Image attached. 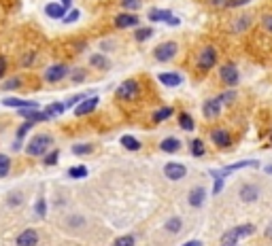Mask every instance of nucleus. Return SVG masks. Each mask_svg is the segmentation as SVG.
Masks as SVG:
<instances>
[{"label": "nucleus", "mask_w": 272, "mask_h": 246, "mask_svg": "<svg viewBox=\"0 0 272 246\" xmlns=\"http://www.w3.org/2000/svg\"><path fill=\"white\" fill-rule=\"evenodd\" d=\"M255 231V227L253 225H238V227H232V229H228L223 233V238H221V246H236V242H238L240 238H247V236H251V233Z\"/></svg>", "instance_id": "1"}, {"label": "nucleus", "mask_w": 272, "mask_h": 246, "mask_svg": "<svg viewBox=\"0 0 272 246\" xmlns=\"http://www.w3.org/2000/svg\"><path fill=\"white\" fill-rule=\"evenodd\" d=\"M153 55L158 62H170L172 57L177 55V43H172V40H166V43L158 45L153 49Z\"/></svg>", "instance_id": "2"}, {"label": "nucleus", "mask_w": 272, "mask_h": 246, "mask_svg": "<svg viewBox=\"0 0 272 246\" xmlns=\"http://www.w3.org/2000/svg\"><path fill=\"white\" fill-rule=\"evenodd\" d=\"M138 93H141V85L134 79H128L119 85L117 98H121V100H134V98H138Z\"/></svg>", "instance_id": "3"}, {"label": "nucleus", "mask_w": 272, "mask_h": 246, "mask_svg": "<svg viewBox=\"0 0 272 246\" xmlns=\"http://www.w3.org/2000/svg\"><path fill=\"white\" fill-rule=\"evenodd\" d=\"M51 146V136H34L30 140V144L26 146V153L28 155H43Z\"/></svg>", "instance_id": "4"}, {"label": "nucleus", "mask_w": 272, "mask_h": 246, "mask_svg": "<svg viewBox=\"0 0 272 246\" xmlns=\"http://www.w3.org/2000/svg\"><path fill=\"white\" fill-rule=\"evenodd\" d=\"M215 62H217V51L213 49V47H206L198 57V68L204 72V70H211L213 66H215Z\"/></svg>", "instance_id": "5"}, {"label": "nucleus", "mask_w": 272, "mask_h": 246, "mask_svg": "<svg viewBox=\"0 0 272 246\" xmlns=\"http://www.w3.org/2000/svg\"><path fill=\"white\" fill-rule=\"evenodd\" d=\"M149 19L151 21H164V23H168V26H179V23H181L179 17L170 15V11H162V9H151L149 11Z\"/></svg>", "instance_id": "6"}, {"label": "nucleus", "mask_w": 272, "mask_h": 246, "mask_svg": "<svg viewBox=\"0 0 272 246\" xmlns=\"http://www.w3.org/2000/svg\"><path fill=\"white\" fill-rule=\"evenodd\" d=\"M219 77H221V81L225 85L234 87L236 83H238V70H236L232 64H225V66H221V70H219Z\"/></svg>", "instance_id": "7"}, {"label": "nucleus", "mask_w": 272, "mask_h": 246, "mask_svg": "<svg viewBox=\"0 0 272 246\" xmlns=\"http://www.w3.org/2000/svg\"><path fill=\"white\" fill-rule=\"evenodd\" d=\"M68 74V68L64 64H55V66L47 68V72H45V81H49V83H57V81H62Z\"/></svg>", "instance_id": "8"}, {"label": "nucleus", "mask_w": 272, "mask_h": 246, "mask_svg": "<svg viewBox=\"0 0 272 246\" xmlns=\"http://www.w3.org/2000/svg\"><path fill=\"white\" fill-rule=\"evenodd\" d=\"M19 115H21V117H26V121H32V123L51 119V117H49L47 113H45V110H36V108H21V110H19Z\"/></svg>", "instance_id": "9"}, {"label": "nucleus", "mask_w": 272, "mask_h": 246, "mask_svg": "<svg viewBox=\"0 0 272 246\" xmlns=\"http://www.w3.org/2000/svg\"><path fill=\"white\" fill-rule=\"evenodd\" d=\"M164 174L170 180H179V178L185 176V166H183V163H166V166H164Z\"/></svg>", "instance_id": "10"}, {"label": "nucleus", "mask_w": 272, "mask_h": 246, "mask_svg": "<svg viewBox=\"0 0 272 246\" xmlns=\"http://www.w3.org/2000/svg\"><path fill=\"white\" fill-rule=\"evenodd\" d=\"M96 106H98V98H96V96H91V98H88V100L79 102V106L74 108V115H77V117L90 115V113H91V110H94Z\"/></svg>", "instance_id": "11"}, {"label": "nucleus", "mask_w": 272, "mask_h": 246, "mask_svg": "<svg viewBox=\"0 0 272 246\" xmlns=\"http://www.w3.org/2000/svg\"><path fill=\"white\" fill-rule=\"evenodd\" d=\"M38 242V233L34 229H26L17 236V246H36Z\"/></svg>", "instance_id": "12"}, {"label": "nucleus", "mask_w": 272, "mask_h": 246, "mask_svg": "<svg viewBox=\"0 0 272 246\" xmlns=\"http://www.w3.org/2000/svg\"><path fill=\"white\" fill-rule=\"evenodd\" d=\"M4 106H15V108H38V104L36 102H32V100H19V98H4L2 100Z\"/></svg>", "instance_id": "13"}, {"label": "nucleus", "mask_w": 272, "mask_h": 246, "mask_svg": "<svg viewBox=\"0 0 272 246\" xmlns=\"http://www.w3.org/2000/svg\"><path fill=\"white\" fill-rule=\"evenodd\" d=\"M115 26L117 28H134V26H138V17L130 15V13H121L115 17Z\"/></svg>", "instance_id": "14"}, {"label": "nucleus", "mask_w": 272, "mask_h": 246, "mask_svg": "<svg viewBox=\"0 0 272 246\" xmlns=\"http://www.w3.org/2000/svg\"><path fill=\"white\" fill-rule=\"evenodd\" d=\"M158 79H160V83L166 85V87H177V85L183 83V77L177 74V72H162Z\"/></svg>", "instance_id": "15"}, {"label": "nucleus", "mask_w": 272, "mask_h": 246, "mask_svg": "<svg viewBox=\"0 0 272 246\" xmlns=\"http://www.w3.org/2000/svg\"><path fill=\"white\" fill-rule=\"evenodd\" d=\"M45 13L49 17H54V19H64L66 17V7L64 4H57V2H49L47 7H45Z\"/></svg>", "instance_id": "16"}, {"label": "nucleus", "mask_w": 272, "mask_h": 246, "mask_svg": "<svg viewBox=\"0 0 272 246\" xmlns=\"http://www.w3.org/2000/svg\"><path fill=\"white\" fill-rule=\"evenodd\" d=\"M211 138H213V142H215L217 146H223V149L232 144V138H230V134L225 132V130H213Z\"/></svg>", "instance_id": "17"}, {"label": "nucleus", "mask_w": 272, "mask_h": 246, "mask_svg": "<svg viewBox=\"0 0 272 246\" xmlns=\"http://www.w3.org/2000/svg\"><path fill=\"white\" fill-rule=\"evenodd\" d=\"M219 113H221V104H219L217 98H213V100L204 102V117L213 119V117H217Z\"/></svg>", "instance_id": "18"}, {"label": "nucleus", "mask_w": 272, "mask_h": 246, "mask_svg": "<svg viewBox=\"0 0 272 246\" xmlns=\"http://www.w3.org/2000/svg\"><path fill=\"white\" fill-rule=\"evenodd\" d=\"M257 187H253V185H245L242 187V191H240V200L242 202H255L257 200Z\"/></svg>", "instance_id": "19"}, {"label": "nucleus", "mask_w": 272, "mask_h": 246, "mask_svg": "<svg viewBox=\"0 0 272 246\" xmlns=\"http://www.w3.org/2000/svg\"><path fill=\"white\" fill-rule=\"evenodd\" d=\"M204 189H202V187H196V189L189 193V204H192L194 208H198V206H202V204H204Z\"/></svg>", "instance_id": "20"}, {"label": "nucleus", "mask_w": 272, "mask_h": 246, "mask_svg": "<svg viewBox=\"0 0 272 246\" xmlns=\"http://www.w3.org/2000/svg\"><path fill=\"white\" fill-rule=\"evenodd\" d=\"M249 166H251V168H257L259 163H257L255 159H251V161H238V163H232V166H228V168L219 170V172H221L223 176H225V174H228V172H234V170H240V168H249Z\"/></svg>", "instance_id": "21"}, {"label": "nucleus", "mask_w": 272, "mask_h": 246, "mask_svg": "<svg viewBox=\"0 0 272 246\" xmlns=\"http://www.w3.org/2000/svg\"><path fill=\"white\" fill-rule=\"evenodd\" d=\"M160 149H162V151H166V153H175V151L181 149V142H179L177 138H166V140H162Z\"/></svg>", "instance_id": "22"}, {"label": "nucleus", "mask_w": 272, "mask_h": 246, "mask_svg": "<svg viewBox=\"0 0 272 246\" xmlns=\"http://www.w3.org/2000/svg\"><path fill=\"white\" fill-rule=\"evenodd\" d=\"M119 142L124 144L128 151H138V149H141V142H138V140H136L134 136H128V134H126V136H121V138H119Z\"/></svg>", "instance_id": "23"}, {"label": "nucleus", "mask_w": 272, "mask_h": 246, "mask_svg": "<svg viewBox=\"0 0 272 246\" xmlns=\"http://www.w3.org/2000/svg\"><path fill=\"white\" fill-rule=\"evenodd\" d=\"M90 62H91V66H96V68H102V70L111 68V62H109V60H107V57H104V55H100V53L91 55V57H90Z\"/></svg>", "instance_id": "24"}, {"label": "nucleus", "mask_w": 272, "mask_h": 246, "mask_svg": "<svg viewBox=\"0 0 272 246\" xmlns=\"http://www.w3.org/2000/svg\"><path fill=\"white\" fill-rule=\"evenodd\" d=\"M64 108H66V104H62V102H54V104H49L45 113H47L49 117H57V115H62V113H64Z\"/></svg>", "instance_id": "25"}, {"label": "nucleus", "mask_w": 272, "mask_h": 246, "mask_svg": "<svg viewBox=\"0 0 272 246\" xmlns=\"http://www.w3.org/2000/svg\"><path fill=\"white\" fill-rule=\"evenodd\" d=\"M68 176L71 178H85L88 176V168L85 166H74V168L68 170Z\"/></svg>", "instance_id": "26"}, {"label": "nucleus", "mask_w": 272, "mask_h": 246, "mask_svg": "<svg viewBox=\"0 0 272 246\" xmlns=\"http://www.w3.org/2000/svg\"><path fill=\"white\" fill-rule=\"evenodd\" d=\"M172 115V106H166V108H160L158 113L153 115V123H162L164 119H168V117Z\"/></svg>", "instance_id": "27"}, {"label": "nucleus", "mask_w": 272, "mask_h": 246, "mask_svg": "<svg viewBox=\"0 0 272 246\" xmlns=\"http://www.w3.org/2000/svg\"><path fill=\"white\" fill-rule=\"evenodd\" d=\"M192 155L194 157H202L204 155V142H202V140H192Z\"/></svg>", "instance_id": "28"}, {"label": "nucleus", "mask_w": 272, "mask_h": 246, "mask_svg": "<svg viewBox=\"0 0 272 246\" xmlns=\"http://www.w3.org/2000/svg\"><path fill=\"white\" fill-rule=\"evenodd\" d=\"M213 178H215V189H213V193H219L223 189V174L219 172V170H211Z\"/></svg>", "instance_id": "29"}, {"label": "nucleus", "mask_w": 272, "mask_h": 246, "mask_svg": "<svg viewBox=\"0 0 272 246\" xmlns=\"http://www.w3.org/2000/svg\"><path fill=\"white\" fill-rule=\"evenodd\" d=\"M179 123H181L183 130H187V132L194 130V119H192V117H189L187 113H183L181 117H179Z\"/></svg>", "instance_id": "30"}, {"label": "nucleus", "mask_w": 272, "mask_h": 246, "mask_svg": "<svg viewBox=\"0 0 272 246\" xmlns=\"http://www.w3.org/2000/svg\"><path fill=\"white\" fill-rule=\"evenodd\" d=\"M151 36H153V30H151V28H138L136 34H134V38L141 40V43H143V40H147V38H151Z\"/></svg>", "instance_id": "31"}, {"label": "nucleus", "mask_w": 272, "mask_h": 246, "mask_svg": "<svg viewBox=\"0 0 272 246\" xmlns=\"http://www.w3.org/2000/svg\"><path fill=\"white\" fill-rule=\"evenodd\" d=\"M11 170V159L7 155H0V176H7Z\"/></svg>", "instance_id": "32"}, {"label": "nucleus", "mask_w": 272, "mask_h": 246, "mask_svg": "<svg viewBox=\"0 0 272 246\" xmlns=\"http://www.w3.org/2000/svg\"><path fill=\"white\" fill-rule=\"evenodd\" d=\"M91 149H94L91 144H74L73 146V153L74 155H88V153H91Z\"/></svg>", "instance_id": "33"}, {"label": "nucleus", "mask_w": 272, "mask_h": 246, "mask_svg": "<svg viewBox=\"0 0 272 246\" xmlns=\"http://www.w3.org/2000/svg\"><path fill=\"white\" fill-rule=\"evenodd\" d=\"M234 98H236L234 91H225V93H221V96H217V100H219V104H221V106H225V104L232 102Z\"/></svg>", "instance_id": "34"}, {"label": "nucleus", "mask_w": 272, "mask_h": 246, "mask_svg": "<svg viewBox=\"0 0 272 246\" xmlns=\"http://www.w3.org/2000/svg\"><path fill=\"white\" fill-rule=\"evenodd\" d=\"M166 229H168V231H172V233L181 231V219H170L168 223H166Z\"/></svg>", "instance_id": "35"}, {"label": "nucleus", "mask_w": 272, "mask_h": 246, "mask_svg": "<svg viewBox=\"0 0 272 246\" xmlns=\"http://www.w3.org/2000/svg\"><path fill=\"white\" fill-rule=\"evenodd\" d=\"M32 125H34V123H32V121H26V123H24V125H21V127H19V130H17V140H21V138H24V136H26V134H28V132H30V130H32Z\"/></svg>", "instance_id": "36"}, {"label": "nucleus", "mask_w": 272, "mask_h": 246, "mask_svg": "<svg viewBox=\"0 0 272 246\" xmlns=\"http://www.w3.org/2000/svg\"><path fill=\"white\" fill-rule=\"evenodd\" d=\"M115 246H134V238L132 236H121L115 240Z\"/></svg>", "instance_id": "37"}, {"label": "nucleus", "mask_w": 272, "mask_h": 246, "mask_svg": "<svg viewBox=\"0 0 272 246\" xmlns=\"http://www.w3.org/2000/svg\"><path fill=\"white\" fill-rule=\"evenodd\" d=\"M36 214L38 216L47 214V202H45V197H38V202H36Z\"/></svg>", "instance_id": "38"}, {"label": "nucleus", "mask_w": 272, "mask_h": 246, "mask_svg": "<svg viewBox=\"0 0 272 246\" xmlns=\"http://www.w3.org/2000/svg\"><path fill=\"white\" fill-rule=\"evenodd\" d=\"M121 4H124L126 9H138L141 7V0H121Z\"/></svg>", "instance_id": "39"}, {"label": "nucleus", "mask_w": 272, "mask_h": 246, "mask_svg": "<svg viewBox=\"0 0 272 246\" xmlns=\"http://www.w3.org/2000/svg\"><path fill=\"white\" fill-rule=\"evenodd\" d=\"M79 15H81L79 11H77V9H73L71 13H68V15L64 17V21H66V23H73V21H77V19H79Z\"/></svg>", "instance_id": "40"}, {"label": "nucleus", "mask_w": 272, "mask_h": 246, "mask_svg": "<svg viewBox=\"0 0 272 246\" xmlns=\"http://www.w3.org/2000/svg\"><path fill=\"white\" fill-rule=\"evenodd\" d=\"M57 157H60V153L54 151V153H49L47 157H45V163H47V166H54V163H57Z\"/></svg>", "instance_id": "41"}, {"label": "nucleus", "mask_w": 272, "mask_h": 246, "mask_svg": "<svg viewBox=\"0 0 272 246\" xmlns=\"http://www.w3.org/2000/svg\"><path fill=\"white\" fill-rule=\"evenodd\" d=\"M85 100V93H79V96H73L71 100L66 102V106H74V104H79V102H83Z\"/></svg>", "instance_id": "42"}, {"label": "nucleus", "mask_w": 272, "mask_h": 246, "mask_svg": "<svg viewBox=\"0 0 272 246\" xmlns=\"http://www.w3.org/2000/svg\"><path fill=\"white\" fill-rule=\"evenodd\" d=\"M19 202H21V195H19V193H13V195L9 197V206H17Z\"/></svg>", "instance_id": "43"}, {"label": "nucleus", "mask_w": 272, "mask_h": 246, "mask_svg": "<svg viewBox=\"0 0 272 246\" xmlns=\"http://www.w3.org/2000/svg\"><path fill=\"white\" fill-rule=\"evenodd\" d=\"M4 72H7V60H4V55H0V79L4 77Z\"/></svg>", "instance_id": "44"}, {"label": "nucleus", "mask_w": 272, "mask_h": 246, "mask_svg": "<svg viewBox=\"0 0 272 246\" xmlns=\"http://www.w3.org/2000/svg\"><path fill=\"white\" fill-rule=\"evenodd\" d=\"M13 87H19V79H11L4 83V89H13Z\"/></svg>", "instance_id": "45"}, {"label": "nucleus", "mask_w": 272, "mask_h": 246, "mask_svg": "<svg viewBox=\"0 0 272 246\" xmlns=\"http://www.w3.org/2000/svg\"><path fill=\"white\" fill-rule=\"evenodd\" d=\"M264 28H266L268 32H272V17H270V15L264 17Z\"/></svg>", "instance_id": "46"}, {"label": "nucleus", "mask_w": 272, "mask_h": 246, "mask_svg": "<svg viewBox=\"0 0 272 246\" xmlns=\"http://www.w3.org/2000/svg\"><path fill=\"white\" fill-rule=\"evenodd\" d=\"M83 70H74V74H73V81H83Z\"/></svg>", "instance_id": "47"}, {"label": "nucleus", "mask_w": 272, "mask_h": 246, "mask_svg": "<svg viewBox=\"0 0 272 246\" xmlns=\"http://www.w3.org/2000/svg\"><path fill=\"white\" fill-rule=\"evenodd\" d=\"M245 2H249V0H230L228 7H240V4H245Z\"/></svg>", "instance_id": "48"}, {"label": "nucleus", "mask_w": 272, "mask_h": 246, "mask_svg": "<svg viewBox=\"0 0 272 246\" xmlns=\"http://www.w3.org/2000/svg\"><path fill=\"white\" fill-rule=\"evenodd\" d=\"M228 2H230V0H213V4H215V7H228Z\"/></svg>", "instance_id": "49"}, {"label": "nucleus", "mask_w": 272, "mask_h": 246, "mask_svg": "<svg viewBox=\"0 0 272 246\" xmlns=\"http://www.w3.org/2000/svg\"><path fill=\"white\" fill-rule=\"evenodd\" d=\"M183 246H202L198 240H192V242H187V244H183Z\"/></svg>", "instance_id": "50"}, {"label": "nucleus", "mask_w": 272, "mask_h": 246, "mask_svg": "<svg viewBox=\"0 0 272 246\" xmlns=\"http://www.w3.org/2000/svg\"><path fill=\"white\" fill-rule=\"evenodd\" d=\"M60 4H64V7L68 9V7H71V4H73V0H60Z\"/></svg>", "instance_id": "51"}, {"label": "nucleus", "mask_w": 272, "mask_h": 246, "mask_svg": "<svg viewBox=\"0 0 272 246\" xmlns=\"http://www.w3.org/2000/svg\"><path fill=\"white\" fill-rule=\"evenodd\" d=\"M266 236H268V238H272V223H270V227H268V229H266Z\"/></svg>", "instance_id": "52"}, {"label": "nucleus", "mask_w": 272, "mask_h": 246, "mask_svg": "<svg viewBox=\"0 0 272 246\" xmlns=\"http://www.w3.org/2000/svg\"><path fill=\"white\" fill-rule=\"evenodd\" d=\"M270 138H272V134H270Z\"/></svg>", "instance_id": "53"}]
</instances>
